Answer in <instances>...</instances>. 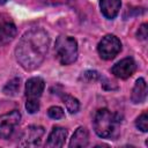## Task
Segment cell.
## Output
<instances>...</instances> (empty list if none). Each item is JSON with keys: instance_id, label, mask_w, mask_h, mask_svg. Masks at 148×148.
Here are the masks:
<instances>
[{"instance_id": "6da1fadb", "label": "cell", "mask_w": 148, "mask_h": 148, "mask_svg": "<svg viewBox=\"0 0 148 148\" xmlns=\"http://www.w3.org/2000/svg\"><path fill=\"white\" fill-rule=\"evenodd\" d=\"M50 45V37L44 29L32 28L24 32L16 49L15 57L17 62L25 71L38 68L44 61Z\"/></svg>"}, {"instance_id": "7a4b0ae2", "label": "cell", "mask_w": 148, "mask_h": 148, "mask_svg": "<svg viewBox=\"0 0 148 148\" xmlns=\"http://www.w3.org/2000/svg\"><path fill=\"white\" fill-rule=\"evenodd\" d=\"M121 120L118 113H113L108 109H99L94 117V130L99 138L109 139L118 135Z\"/></svg>"}, {"instance_id": "3957f363", "label": "cell", "mask_w": 148, "mask_h": 148, "mask_svg": "<svg viewBox=\"0 0 148 148\" xmlns=\"http://www.w3.org/2000/svg\"><path fill=\"white\" fill-rule=\"evenodd\" d=\"M56 57L61 65H71L77 59V42L71 36H59L54 45Z\"/></svg>"}, {"instance_id": "277c9868", "label": "cell", "mask_w": 148, "mask_h": 148, "mask_svg": "<svg viewBox=\"0 0 148 148\" xmlns=\"http://www.w3.org/2000/svg\"><path fill=\"white\" fill-rule=\"evenodd\" d=\"M97 51L102 59L111 60L121 51V42L114 35H105L98 43Z\"/></svg>"}, {"instance_id": "5b68a950", "label": "cell", "mask_w": 148, "mask_h": 148, "mask_svg": "<svg viewBox=\"0 0 148 148\" xmlns=\"http://www.w3.org/2000/svg\"><path fill=\"white\" fill-rule=\"evenodd\" d=\"M21 113L18 110H13L0 116V138L8 139L14 133L15 127L20 124Z\"/></svg>"}, {"instance_id": "8992f818", "label": "cell", "mask_w": 148, "mask_h": 148, "mask_svg": "<svg viewBox=\"0 0 148 148\" xmlns=\"http://www.w3.org/2000/svg\"><path fill=\"white\" fill-rule=\"evenodd\" d=\"M44 133L45 130L42 126H29L24 130L18 145L21 147H37L40 145L42 136L44 135Z\"/></svg>"}, {"instance_id": "52a82bcc", "label": "cell", "mask_w": 148, "mask_h": 148, "mask_svg": "<svg viewBox=\"0 0 148 148\" xmlns=\"http://www.w3.org/2000/svg\"><path fill=\"white\" fill-rule=\"evenodd\" d=\"M16 25L12 18L0 13V45L10 43L16 36Z\"/></svg>"}, {"instance_id": "ba28073f", "label": "cell", "mask_w": 148, "mask_h": 148, "mask_svg": "<svg viewBox=\"0 0 148 148\" xmlns=\"http://www.w3.org/2000/svg\"><path fill=\"white\" fill-rule=\"evenodd\" d=\"M136 69V64L134 61L133 58L127 57L121 59L120 61H118L117 64L113 65V67L111 68V73L119 79H128L130 76H132L134 74Z\"/></svg>"}, {"instance_id": "9c48e42d", "label": "cell", "mask_w": 148, "mask_h": 148, "mask_svg": "<svg viewBox=\"0 0 148 148\" xmlns=\"http://www.w3.org/2000/svg\"><path fill=\"white\" fill-rule=\"evenodd\" d=\"M45 88V82L42 77L35 76L27 81L25 83V96L27 99H39Z\"/></svg>"}, {"instance_id": "30bf717a", "label": "cell", "mask_w": 148, "mask_h": 148, "mask_svg": "<svg viewBox=\"0 0 148 148\" xmlns=\"http://www.w3.org/2000/svg\"><path fill=\"white\" fill-rule=\"evenodd\" d=\"M66 138H67V130L64 127L54 126L47 138L45 146L49 148H60L64 146Z\"/></svg>"}, {"instance_id": "8fae6325", "label": "cell", "mask_w": 148, "mask_h": 148, "mask_svg": "<svg viewBox=\"0 0 148 148\" xmlns=\"http://www.w3.org/2000/svg\"><path fill=\"white\" fill-rule=\"evenodd\" d=\"M121 6V0H99V8L104 17L109 20H113Z\"/></svg>"}, {"instance_id": "7c38bea8", "label": "cell", "mask_w": 148, "mask_h": 148, "mask_svg": "<svg viewBox=\"0 0 148 148\" xmlns=\"http://www.w3.org/2000/svg\"><path fill=\"white\" fill-rule=\"evenodd\" d=\"M146 97H147V83L143 77H139L133 87L131 99L134 104H139V103H143L146 101Z\"/></svg>"}, {"instance_id": "4fadbf2b", "label": "cell", "mask_w": 148, "mask_h": 148, "mask_svg": "<svg viewBox=\"0 0 148 148\" xmlns=\"http://www.w3.org/2000/svg\"><path fill=\"white\" fill-rule=\"evenodd\" d=\"M88 142H89V134H88V131H87V128L86 127H79L75 132H74V134H73V136H72V139H71V141H69V147L71 148H77V147H87L88 146Z\"/></svg>"}, {"instance_id": "5bb4252c", "label": "cell", "mask_w": 148, "mask_h": 148, "mask_svg": "<svg viewBox=\"0 0 148 148\" xmlns=\"http://www.w3.org/2000/svg\"><path fill=\"white\" fill-rule=\"evenodd\" d=\"M59 95H60V97H61V99H62L64 104L66 105V109H67V111L69 113H76L79 111L80 103L75 97H73V96H71L68 94H65V92H61Z\"/></svg>"}, {"instance_id": "9a60e30c", "label": "cell", "mask_w": 148, "mask_h": 148, "mask_svg": "<svg viewBox=\"0 0 148 148\" xmlns=\"http://www.w3.org/2000/svg\"><path fill=\"white\" fill-rule=\"evenodd\" d=\"M20 82H21V80H20L18 77L12 79V80L3 87V94L7 95V96H15V95L18 92Z\"/></svg>"}, {"instance_id": "2e32d148", "label": "cell", "mask_w": 148, "mask_h": 148, "mask_svg": "<svg viewBox=\"0 0 148 148\" xmlns=\"http://www.w3.org/2000/svg\"><path fill=\"white\" fill-rule=\"evenodd\" d=\"M135 126L141 131V132H147L148 131V114L147 112H142L135 120Z\"/></svg>"}, {"instance_id": "e0dca14e", "label": "cell", "mask_w": 148, "mask_h": 148, "mask_svg": "<svg viewBox=\"0 0 148 148\" xmlns=\"http://www.w3.org/2000/svg\"><path fill=\"white\" fill-rule=\"evenodd\" d=\"M47 116L52 119H61L65 117V112L60 106H51L47 110Z\"/></svg>"}, {"instance_id": "ac0fdd59", "label": "cell", "mask_w": 148, "mask_h": 148, "mask_svg": "<svg viewBox=\"0 0 148 148\" xmlns=\"http://www.w3.org/2000/svg\"><path fill=\"white\" fill-rule=\"evenodd\" d=\"M25 109L29 113H36L39 110V99H27Z\"/></svg>"}, {"instance_id": "d6986e66", "label": "cell", "mask_w": 148, "mask_h": 148, "mask_svg": "<svg viewBox=\"0 0 148 148\" xmlns=\"http://www.w3.org/2000/svg\"><path fill=\"white\" fill-rule=\"evenodd\" d=\"M82 77L86 80V81H88V82H94V81H97V80H99L101 79V75H99V73L98 72H96V71H86L84 73H83V75H82Z\"/></svg>"}, {"instance_id": "ffe728a7", "label": "cell", "mask_w": 148, "mask_h": 148, "mask_svg": "<svg viewBox=\"0 0 148 148\" xmlns=\"http://www.w3.org/2000/svg\"><path fill=\"white\" fill-rule=\"evenodd\" d=\"M147 27H148L147 23H143L139 28V30L136 32V36H138L139 39H141V40H146L147 39V37H148V28Z\"/></svg>"}, {"instance_id": "44dd1931", "label": "cell", "mask_w": 148, "mask_h": 148, "mask_svg": "<svg viewBox=\"0 0 148 148\" xmlns=\"http://www.w3.org/2000/svg\"><path fill=\"white\" fill-rule=\"evenodd\" d=\"M8 0H0V5H3V3H6Z\"/></svg>"}]
</instances>
